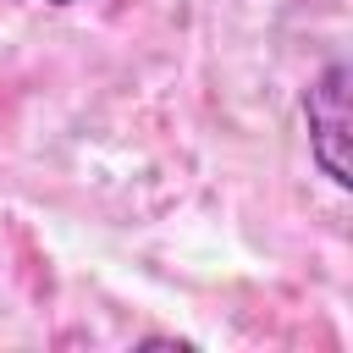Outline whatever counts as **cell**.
<instances>
[{
    "mask_svg": "<svg viewBox=\"0 0 353 353\" xmlns=\"http://www.w3.org/2000/svg\"><path fill=\"white\" fill-rule=\"evenodd\" d=\"M303 121H309V154H314V165H320L336 188H347L353 171H347V66H342V61L325 66V72L309 83V94H303Z\"/></svg>",
    "mask_w": 353,
    "mask_h": 353,
    "instance_id": "1",
    "label": "cell"
},
{
    "mask_svg": "<svg viewBox=\"0 0 353 353\" xmlns=\"http://www.w3.org/2000/svg\"><path fill=\"white\" fill-rule=\"evenodd\" d=\"M50 6H77V0H50Z\"/></svg>",
    "mask_w": 353,
    "mask_h": 353,
    "instance_id": "2",
    "label": "cell"
}]
</instances>
